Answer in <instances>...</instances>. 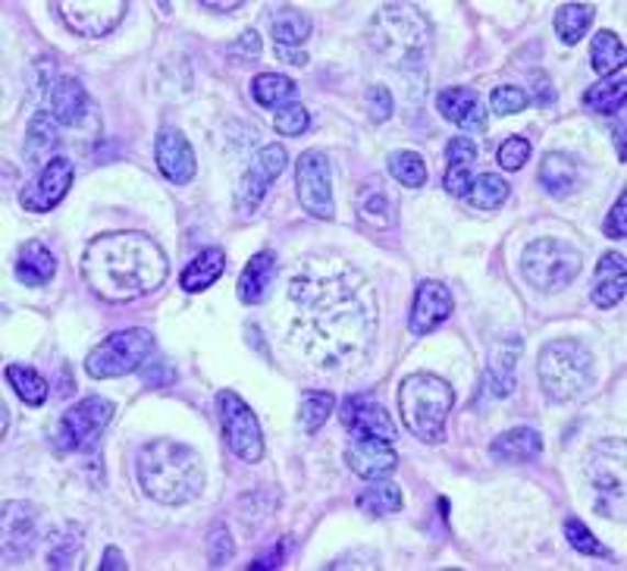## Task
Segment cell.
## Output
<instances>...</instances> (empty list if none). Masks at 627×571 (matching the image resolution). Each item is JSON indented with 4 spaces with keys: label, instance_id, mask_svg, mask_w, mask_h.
I'll use <instances>...</instances> for the list:
<instances>
[{
    "label": "cell",
    "instance_id": "obj_1",
    "mask_svg": "<svg viewBox=\"0 0 627 571\" xmlns=\"http://www.w3.org/2000/svg\"><path fill=\"white\" fill-rule=\"evenodd\" d=\"M289 336L321 371H351L368 361L377 336L370 280L343 258H311L289 280Z\"/></svg>",
    "mask_w": 627,
    "mask_h": 571
},
{
    "label": "cell",
    "instance_id": "obj_2",
    "mask_svg": "<svg viewBox=\"0 0 627 571\" xmlns=\"http://www.w3.org/2000/svg\"><path fill=\"white\" fill-rule=\"evenodd\" d=\"M170 273L164 248L145 233H104L82 251V280L104 302H135L157 292Z\"/></svg>",
    "mask_w": 627,
    "mask_h": 571
},
{
    "label": "cell",
    "instance_id": "obj_3",
    "mask_svg": "<svg viewBox=\"0 0 627 571\" xmlns=\"http://www.w3.org/2000/svg\"><path fill=\"white\" fill-rule=\"evenodd\" d=\"M135 474L142 490L160 505H189L204 490V461L192 446L157 437L138 449Z\"/></svg>",
    "mask_w": 627,
    "mask_h": 571
},
{
    "label": "cell",
    "instance_id": "obj_4",
    "mask_svg": "<svg viewBox=\"0 0 627 571\" xmlns=\"http://www.w3.org/2000/svg\"><path fill=\"white\" fill-rule=\"evenodd\" d=\"M368 44L392 69L412 72L427 64L433 47V25L421 7L383 3L368 22Z\"/></svg>",
    "mask_w": 627,
    "mask_h": 571
},
{
    "label": "cell",
    "instance_id": "obj_5",
    "mask_svg": "<svg viewBox=\"0 0 627 571\" xmlns=\"http://www.w3.org/2000/svg\"><path fill=\"white\" fill-rule=\"evenodd\" d=\"M455 405L452 387L436 373H412L399 387V412L405 427L427 446L446 439V421Z\"/></svg>",
    "mask_w": 627,
    "mask_h": 571
},
{
    "label": "cell",
    "instance_id": "obj_6",
    "mask_svg": "<svg viewBox=\"0 0 627 571\" xmlns=\"http://www.w3.org/2000/svg\"><path fill=\"white\" fill-rule=\"evenodd\" d=\"M537 377L552 402H574L593 383V355L578 339H552L540 349Z\"/></svg>",
    "mask_w": 627,
    "mask_h": 571
},
{
    "label": "cell",
    "instance_id": "obj_7",
    "mask_svg": "<svg viewBox=\"0 0 627 571\" xmlns=\"http://www.w3.org/2000/svg\"><path fill=\"white\" fill-rule=\"evenodd\" d=\"M581 251L562 239L530 242L520 255V273L537 292H562L581 273Z\"/></svg>",
    "mask_w": 627,
    "mask_h": 571
},
{
    "label": "cell",
    "instance_id": "obj_8",
    "mask_svg": "<svg viewBox=\"0 0 627 571\" xmlns=\"http://www.w3.org/2000/svg\"><path fill=\"white\" fill-rule=\"evenodd\" d=\"M154 351L152 329L130 327L120 333H110L104 343H98L88 351L86 371L94 380H110V377H126L138 371Z\"/></svg>",
    "mask_w": 627,
    "mask_h": 571
},
{
    "label": "cell",
    "instance_id": "obj_9",
    "mask_svg": "<svg viewBox=\"0 0 627 571\" xmlns=\"http://www.w3.org/2000/svg\"><path fill=\"white\" fill-rule=\"evenodd\" d=\"M113 412H116L113 402L104 399V395H88L82 402H76L72 408H66L64 415L57 417L54 434H51L54 452L57 456H72V452L91 446L94 439L108 430V424L113 421Z\"/></svg>",
    "mask_w": 627,
    "mask_h": 571
},
{
    "label": "cell",
    "instance_id": "obj_10",
    "mask_svg": "<svg viewBox=\"0 0 627 571\" xmlns=\"http://www.w3.org/2000/svg\"><path fill=\"white\" fill-rule=\"evenodd\" d=\"M216 415H220V430L229 446V452L238 456L248 464H258L264 459V430H260L258 417L248 408V402L233 390H220L216 393Z\"/></svg>",
    "mask_w": 627,
    "mask_h": 571
},
{
    "label": "cell",
    "instance_id": "obj_11",
    "mask_svg": "<svg viewBox=\"0 0 627 571\" xmlns=\"http://www.w3.org/2000/svg\"><path fill=\"white\" fill-rule=\"evenodd\" d=\"M295 192L302 208L317 220L336 217V201H333V170L329 157L317 148L307 152L295 160Z\"/></svg>",
    "mask_w": 627,
    "mask_h": 571
},
{
    "label": "cell",
    "instance_id": "obj_12",
    "mask_svg": "<svg viewBox=\"0 0 627 571\" xmlns=\"http://www.w3.org/2000/svg\"><path fill=\"white\" fill-rule=\"evenodd\" d=\"M64 25L79 38H104L110 35L130 10L126 0H64L54 3Z\"/></svg>",
    "mask_w": 627,
    "mask_h": 571
},
{
    "label": "cell",
    "instance_id": "obj_13",
    "mask_svg": "<svg viewBox=\"0 0 627 571\" xmlns=\"http://www.w3.org/2000/svg\"><path fill=\"white\" fill-rule=\"evenodd\" d=\"M69 186H72V160L64 157V154H54L38 170V176L20 192L22 211H29V214L54 211L66 198Z\"/></svg>",
    "mask_w": 627,
    "mask_h": 571
},
{
    "label": "cell",
    "instance_id": "obj_14",
    "mask_svg": "<svg viewBox=\"0 0 627 571\" xmlns=\"http://www.w3.org/2000/svg\"><path fill=\"white\" fill-rule=\"evenodd\" d=\"M285 164H289V154H285L282 145H264V148L255 154V160H251L248 173L242 176L236 192V208L245 217H251V214L258 211V204L264 201V195H267L270 182L285 170Z\"/></svg>",
    "mask_w": 627,
    "mask_h": 571
},
{
    "label": "cell",
    "instance_id": "obj_15",
    "mask_svg": "<svg viewBox=\"0 0 627 571\" xmlns=\"http://www.w3.org/2000/svg\"><path fill=\"white\" fill-rule=\"evenodd\" d=\"M38 547V508L32 503H3V559L22 562Z\"/></svg>",
    "mask_w": 627,
    "mask_h": 571
},
{
    "label": "cell",
    "instance_id": "obj_16",
    "mask_svg": "<svg viewBox=\"0 0 627 571\" xmlns=\"http://www.w3.org/2000/svg\"><path fill=\"white\" fill-rule=\"evenodd\" d=\"M154 160L164 179H170L173 186H189L195 179V152L189 145V138L173 126H164L157 132L154 142Z\"/></svg>",
    "mask_w": 627,
    "mask_h": 571
},
{
    "label": "cell",
    "instance_id": "obj_17",
    "mask_svg": "<svg viewBox=\"0 0 627 571\" xmlns=\"http://www.w3.org/2000/svg\"><path fill=\"white\" fill-rule=\"evenodd\" d=\"M346 461L348 468L365 481L390 478L399 468V456H395L392 443L380 437H351V443L346 446Z\"/></svg>",
    "mask_w": 627,
    "mask_h": 571
},
{
    "label": "cell",
    "instance_id": "obj_18",
    "mask_svg": "<svg viewBox=\"0 0 627 571\" xmlns=\"http://www.w3.org/2000/svg\"><path fill=\"white\" fill-rule=\"evenodd\" d=\"M452 292L439 280H424L417 286L412 302V317H408V327L414 336H427L436 327H443L452 314Z\"/></svg>",
    "mask_w": 627,
    "mask_h": 571
},
{
    "label": "cell",
    "instance_id": "obj_19",
    "mask_svg": "<svg viewBox=\"0 0 627 571\" xmlns=\"http://www.w3.org/2000/svg\"><path fill=\"white\" fill-rule=\"evenodd\" d=\"M91 108H94V104H91V98H88L86 86H82L76 76H57V79H54V86L47 91V110L57 116L60 126H69V130L86 126L88 116L94 113Z\"/></svg>",
    "mask_w": 627,
    "mask_h": 571
},
{
    "label": "cell",
    "instance_id": "obj_20",
    "mask_svg": "<svg viewBox=\"0 0 627 571\" xmlns=\"http://www.w3.org/2000/svg\"><path fill=\"white\" fill-rule=\"evenodd\" d=\"M343 424L351 437H380V439H395V424H392L390 412L365 395H351L343 402Z\"/></svg>",
    "mask_w": 627,
    "mask_h": 571
},
{
    "label": "cell",
    "instance_id": "obj_21",
    "mask_svg": "<svg viewBox=\"0 0 627 571\" xmlns=\"http://www.w3.org/2000/svg\"><path fill=\"white\" fill-rule=\"evenodd\" d=\"M520 336H505L490 349V361L483 371V393L490 399H505L515 393V368H518Z\"/></svg>",
    "mask_w": 627,
    "mask_h": 571
},
{
    "label": "cell",
    "instance_id": "obj_22",
    "mask_svg": "<svg viewBox=\"0 0 627 571\" xmlns=\"http://www.w3.org/2000/svg\"><path fill=\"white\" fill-rule=\"evenodd\" d=\"M436 108L461 132L486 130V110H483V101L477 98L474 88H443V91L436 94Z\"/></svg>",
    "mask_w": 627,
    "mask_h": 571
},
{
    "label": "cell",
    "instance_id": "obj_23",
    "mask_svg": "<svg viewBox=\"0 0 627 571\" xmlns=\"http://www.w3.org/2000/svg\"><path fill=\"white\" fill-rule=\"evenodd\" d=\"M627 292V264H625V255H618V251H606L600 264H596V273H593V283H590V299H593V305L608 307L622 305V299H625Z\"/></svg>",
    "mask_w": 627,
    "mask_h": 571
},
{
    "label": "cell",
    "instance_id": "obj_24",
    "mask_svg": "<svg viewBox=\"0 0 627 571\" xmlns=\"http://www.w3.org/2000/svg\"><path fill=\"white\" fill-rule=\"evenodd\" d=\"M277 280V255L273 251H258L251 261L245 264L242 277H238V299L245 305H260Z\"/></svg>",
    "mask_w": 627,
    "mask_h": 571
},
{
    "label": "cell",
    "instance_id": "obj_25",
    "mask_svg": "<svg viewBox=\"0 0 627 571\" xmlns=\"http://www.w3.org/2000/svg\"><path fill=\"white\" fill-rule=\"evenodd\" d=\"M542 452V437L534 427H512L499 434L490 446V456L502 464H524L534 461Z\"/></svg>",
    "mask_w": 627,
    "mask_h": 571
},
{
    "label": "cell",
    "instance_id": "obj_26",
    "mask_svg": "<svg viewBox=\"0 0 627 571\" xmlns=\"http://www.w3.org/2000/svg\"><path fill=\"white\" fill-rule=\"evenodd\" d=\"M60 142V123L57 116L47 108H38L29 120V130H25V160L29 164H38V160H51L54 148Z\"/></svg>",
    "mask_w": 627,
    "mask_h": 571
},
{
    "label": "cell",
    "instance_id": "obj_27",
    "mask_svg": "<svg viewBox=\"0 0 627 571\" xmlns=\"http://www.w3.org/2000/svg\"><path fill=\"white\" fill-rule=\"evenodd\" d=\"M57 273V258L44 242H25L16 255V280L22 286H47Z\"/></svg>",
    "mask_w": 627,
    "mask_h": 571
},
{
    "label": "cell",
    "instance_id": "obj_28",
    "mask_svg": "<svg viewBox=\"0 0 627 571\" xmlns=\"http://www.w3.org/2000/svg\"><path fill=\"white\" fill-rule=\"evenodd\" d=\"M223 273H226V255H223V248H204V251H198L195 258L189 261V267L182 270L179 286H182V292H204V289L214 286Z\"/></svg>",
    "mask_w": 627,
    "mask_h": 571
},
{
    "label": "cell",
    "instance_id": "obj_29",
    "mask_svg": "<svg viewBox=\"0 0 627 571\" xmlns=\"http://www.w3.org/2000/svg\"><path fill=\"white\" fill-rule=\"evenodd\" d=\"M355 505H358L365 515H370V518H387V515L402 512L405 500H402V486H399V483L380 478V481H373L358 493Z\"/></svg>",
    "mask_w": 627,
    "mask_h": 571
},
{
    "label": "cell",
    "instance_id": "obj_30",
    "mask_svg": "<svg viewBox=\"0 0 627 571\" xmlns=\"http://www.w3.org/2000/svg\"><path fill=\"white\" fill-rule=\"evenodd\" d=\"M295 94H299V86L282 72H260L251 79V98L260 108L282 110L285 104H295Z\"/></svg>",
    "mask_w": 627,
    "mask_h": 571
},
{
    "label": "cell",
    "instance_id": "obj_31",
    "mask_svg": "<svg viewBox=\"0 0 627 571\" xmlns=\"http://www.w3.org/2000/svg\"><path fill=\"white\" fill-rule=\"evenodd\" d=\"M540 186L552 198L571 195L578 189V164L564 154H546L540 164Z\"/></svg>",
    "mask_w": 627,
    "mask_h": 571
},
{
    "label": "cell",
    "instance_id": "obj_32",
    "mask_svg": "<svg viewBox=\"0 0 627 571\" xmlns=\"http://www.w3.org/2000/svg\"><path fill=\"white\" fill-rule=\"evenodd\" d=\"M625 94H627V69H615V72H608L603 76V82H596V86H590V91L584 94V108L596 110V113H615V110H622L625 104Z\"/></svg>",
    "mask_w": 627,
    "mask_h": 571
},
{
    "label": "cell",
    "instance_id": "obj_33",
    "mask_svg": "<svg viewBox=\"0 0 627 571\" xmlns=\"http://www.w3.org/2000/svg\"><path fill=\"white\" fill-rule=\"evenodd\" d=\"M314 32V22L304 16L302 10L295 7H280L273 16H270V35L280 47H299L307 42V35Z\"/></svg>",
    "mask_w": 627,
    "mask_h": 571
},
{
    "label": "cell",
    "instance_id": "obj_34",
    "mask_svg": "<svg viewBox=\"0 0 627 571\" xmlns=\"http://www.w3.org/2000/svg\"><path fill=\"white\" fill-rule=\"evenodd\" d=\"M593 16H596V10H593L590 3H562V7L556 10V32H559V42L568 44V47H574V44L581 42L586 32H590Z\"/></svg>",
    "mask_w": 627,
    "mask_h": 571
},
{
    "label": "cell",
    "instance_id": "obj_35",
    "mask_svg": "<svg viewBox=\"0 0 627 571\" xmlns=\"http://www.w3.org/2000/svg\"><path fill=\"white\" fill-rule=\"evenodd\" d=\"M508 182L496 173H480L474 176V182H471V189H468V204L474 208V211H496L502 208L505 201H508Z\"/></svg>",
    "mask_w": 627,
    "mask_h": 571
},
{
    "label": "cell",
    "instance_id": "obj_36",
    "mask_svg": "<svg viewBox=\"0 0 627 571\" xmlns=\"http://www.w3.org/2000/svg\"><path fill=\"white\" fill-rule=\"evenodd\" d=\"M7 380L13 387V393L20 395L25 405L38 408L47 402V380L29 365H7Z\"/></svg>",
    "mask_w": 627,
    "mask_h": 571
},
{
    "label": "cell",
    "instance_id": "obj_37",
    "mask_svg": "<svg viewBox=\"0 0 627 571\" xmlns=\"http://www.w3.org/2000/svg\"><path fill=\"white\" fill-rule=\"evenodd\" d=\"M333 412H336V395L326 390H307L299 402V424L304 434H317Z\"/></svg>",
    "mask_w": 627,
    "mask_h": 571
},
{
    "label": "cell",
    "instance_id": "obj_38",
    "mask_svg": "<svg viewBox=\"0 0 627 571\" xmlns=\"http://www.w3.org/2000/svg\"><path fill=\"white\" fill-rule=\"evenodd\" d=\"M590 64L600 76H608L615 69L625 66V42L615 32H596V38L590 44Z\"/></svg>",
    "mask_w": 627,
    "mask_h": 571
},
{
    "label": "cell",
    "instance_id": "obj_39",
    "mask_svg": "<svg viewBox=\"0 0 627 571\" xmlns=\"http://www.w3.org/2000/svg\"><path fill=\"white\" fill-rule=\"evenodd\" d=\"M390 176L405 186V189H421L427 182V164L424 157L414 152H392L390 154Z\"/></svg>",
    "mask_w": 627,
    "mask_h": 571
},
{
    "label": "cell",
    "instance_id": "obj_40",
    "mask_svg": "<svg viewBox=\"0 0 627 571\" xmlns=\"http://www.w3.org/2000/svg\"><path fill=\"white\" fill-rule=\"evenodd\" d=\"M358 217H361V223L373 226V229H390L395 217H392V201L387 198V192H380V189L361 192V198H358Z\"/></svg>",
    "mask_w": 627,
    "mask_h": 571
},
{
    "label": "cell",
    "instance_id": "obj_41",
    "mask_svg": "<svg viewBox=\"0 0 627 571\" xmlns=\"http://www.w3.org/2000/svg\"><path fill=\"white\" fill-rule=\"evenodd\" d=\"M564 540L578 549L581 556H606V559L612 556V552H608V549L596 540V534H593V530H590L581 518H574V515H571V518H564Z\"/></svg>",
    "mask_w": 627,
    "mask_h": 571
},
{
    "label": "cell",
    "instance_id": "obj_42",
    "mask_svg": "<svg viewBox=\"0 0 627 571\" xmlns=\"http://www.w3.org/2000/svg\"><path fill=\"white\" fill-rule=\"evenodd\" d=\"M530 104V98H527V91L518 86H499L493 94H490V108L496 116H512V113H520V110H527Z\"/></svg>",
    "mask_w": 627,
    "mask_h": 571
},
{
    "label": "cell",
    "instance_id": "obj_43",
    "mask_svg": "<svg viewBox=\"0 0 627 571\" xmlns=\"http://www.w3.org/2000/svg\"><path fill=\"white\" fill-rule=\"evenodd\" d=\"M311 126V113L302 108V104H285L282 110H277V116H273V130L280 132V135H302L307 132Z\"/></svg>",
    "mask_w": 627,
    "mask_h": 571
},
{
    "label": "cell",
    "instance_id": "obj_44",
    "mask_svg": "<svg viewBox=\"0 0 627 571\" xmlns=\"http://www.w3.org/2000/svg\"><path fill=\"white\" fill-rule=\"evenodd\" d=\"M229 559H233V537L226 527L216 525L211 530V540H208V562H211V569H223Z\"/></svg>",
    "mask_w": 627,
    "mask_h": 571
},
{
    "label": "cell",
    "instance_id": "obj_45",
    "mask_svg": "<svg viewBox=\"0 0 627 571\" xmlns=\"http://www.w3.org/2000/svg\"><path fill=\"white\" fill-rule=\"evenodd\" d=\"M527 160H530V142H527V138L512 135L508 142H502V148H499V164H502L505 170H520Z\"/></svg>",
    "mask_w": 627,
    "mask_h": 571
},
{
    "label": "cell",
    "instance_id": "obj_46",
    "mask_svg": "<svg viewBox=\"0 0 627 571\" xmlns=\"http://www.w3.org/2000/svg\"><path fill=\"white\" fill-rule=\"evenodd\" d=\"M365 101H368V113L373 123H387L392 116V94L387 86H370Z\"/></svg>",
    "mask_w": 627,
    "mask_h": 571
},
{
    "label": "cell",
    "instance_id": "obj_47",
    "mask_svg": "<svg viewBox=\"0 0 627 571\" xmlns=\"http://www.w3.org/2000/svg\"><path fill=\"white\" fill-rule=\"evenodd\" d=\"M471 182H474V173H471V167H468V164H449V170H446V176H443L446 192H449V195H458V198L468 195Z\"/></svg>",
    "mask_w": 627,
    "mask_h": 571
},
{
    "label": "cell",
    "instance_id": "obj_48",
    "mask_svg": "<svg viewBox=\"0 0 627 571\" xmlns=\"http://www.w3.org/2000/svg\"><path fill=\"white\" fill-rule=\"evenodd\" d=\"M446 160L449 164H474L477 160V145L468 138V135H455L452 142L446 145Z\"/></svg>",
    "mask_w": 627,
    "mask_h": 571
},
{
    "label": "cell",
    "instance_id": "obj_49",
    "mask_svg": "<svg viewBox=\"0 0 627 571\" xmlns=\"http://www.w3.org/2000/svg\"><path fill=\"white\" fill-rule=\"evenodd\" d=\"M625 211H627V195L622 192V195H618V201H615V208L608 211L606 226H603V229H606V236H612V239H625L627 236V214Z\"/></svg>",
    "mask_w": 627,
    "mask_h": 571
},
{
    "label": "cell",
    "instance_id": "obj_50",
    "mask_svg": "<svg viewBox=\"0 0 627 571\" xmlns=\"http://www.w3.org/2000/svg\"><path fill=\"white\" fill-rule=\"evenodd\" d=\"M229 54H233V57H238L242 64H255V60L260 57L258 32H255V29H248V32H245V35H242V38H238V42L229 47Z\"/></svg>",
    "mask_w": 627,
    "mask_h": 571
},
{
    "label": "cell",
    "instance_id": "obj_51",
    "mask_svg": "<svg viewBox=\"0 0 627 571\" xmlns=\"http://www.w3.org/2000/svg\"><path fill=\"white\" fill-rule=\"evenodd\" d=\"M110 569H116V571L130 569V562L123 559V552H120L116 547L104 549V562H101V571H110Z\"/></svg>",
    "mask_w": 627,
    "mask_h": 571
},
{
    "label": "cell",
    "instance_id": "obj_52",
    "mask_svg": "<svg viewBox=\"0 0 627 571\" xmlns=\"http://www.w3.org/2000/svg\"><path fill=\"white\" fill-rule=\"evenodd\" d=\"M277 57H280L282 64H292V66L307 64V54H304V51H295V47H280V44H277Z\"/></svg>",
    "mask_w": 627,
    "mask_h": 571
},
{
    "label": "cell",
    "instance_id": "obj_53",
    "mask_svg": "<svg viewBox=\"0 0 627 571\" xmlns=\"http://www.w3.org/2000/svg\"><path fill=\"white\" fill-rule=\"evenodd\" d=\"M201 7H204V10H216V13H226V10H238L242 3H208V0H204Z\"/></svg>",
    "mask_w": 627,
    "mask_h": 571
}]
</instances>
